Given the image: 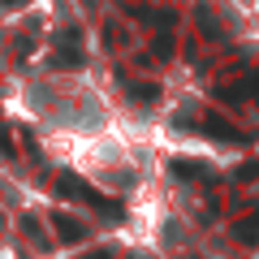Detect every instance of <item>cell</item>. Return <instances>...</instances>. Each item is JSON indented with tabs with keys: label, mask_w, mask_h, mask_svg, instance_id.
Returning a JSON list of instances; mask_svg holds the SVG:
<instances>
[]
</instances>
